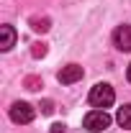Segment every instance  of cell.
<instances>
[{
    "mask_svg": "<svg viewBox=\"0 0 131 133\" xmlns=\"http://www.w3.org/2000/svg\"><path fill=\"white\" fill-rule=\"evenodd\" d=\"M116 100V92L113 87L108 82H98L93 90H90V105L93 108H98V110H105V108H111Z\"/></svg>",
    "mask_w": 131,
    "mask_h": 133,
    "instance_id": "6da1fadb",
    "label": "cell"
},
{
    "mask_svg": "<svg viewBox=\"0 0 131 133\" xmlns=\"http://www.w3.org/2000/svg\"><path fill=\"white\" fill-rule=\"evenodd\" d=\"M82 125H85V131H93V133H100L105 131L108 125H111V115L105 113V110H90L85 120H82Z\"/></svg>",
    "mask_w": 131,
    "mask_h": 133,
    "instance_id": "7a4b0ae2",
    "label": "cell"
},
{
    "mask_svg": "<svg viewBox=\"0 0 131 133\" xmlns=\"http://www.w3.org/2000/svg\"><path fill=\"white\" fill-rule=\"evenodd\" d=\"M10 120L18 123V125H26L33 120V108L28 102H13L10 105Z\"/></svg>",
    "mask_w": 131,
    "mask_h": 133,
    "instance_id": "3957f363",
    "label": "cell"
},
{
    "mask_svg": "<svg viewBox=\"0 0 131 133\" xmlns=\"http://www.w3.org/2000/svg\"><path fill=\"white\" fill-rule=\"evenodd\" d=\"M82 66L80 64H67V66H62V72H59V82L62 84H75V82H80L82 79Z\"/></svg>",
    "mask_w": 131,
    "mask_h": 133,
    "instance_id": "277c9868",
    "label": "cell"
},
{
    "mask_svg": "<svg viewBox=\"0 0 131 133\" xmlns=\"http://www.w3.org/2000/svg\"><path fill=\"white\" fill-rule=\"evenodd\" d=\"M113 44L121 51H131V26H118V28H116Z\"/></svg>",
    "mask_w": 131,
    "mask_h": 133,
    "instance_id": "5b68a950",
    "label": "cell"
},
{
    "mask_svg": "<svg viewBox=\"0 0 131 133\" xmlns=\"http://www.w3.org/2000/svg\"><path fill=\"white\" fill-rule=\"evenodd\" d=\"M16 46V28L13 26H0V49L10 51Z\"/></svg>",
    "mask_w": 131,
    "mask_h": 133,
    "instance_id": "8992f818",
    "label": "cell"
},
{
    "mask_svg": "<svg viewBox=\"0 0 131 133\" xmlns=\"http://www.w3.org/2000/svg\"><path fill=\"white\" fill-rule=\"evenodd\" d=\"M116 120H118V125H121V128H131V105H123V108H118V113H116Z\"/></svg>",
    "mask_w": 131,
    "mask_h": 133,
    "instance_id": "52a82bcc",
    "label": "cell"
},
{
    "mask_svg": "<svg viewBox=\"0 0 131 133\" xmlns=\"http://www.w3.org/2000/svg\"><path fill=\"white\" fill-rule=\"evenodd\" d=\"M33 28L36 31H46L49 28V21H33Z\"/></svg>",
    "mask_w": 131,
    "mask_h": 133,
    "instance_id": "ba28073f",
    "label": "cell"
},
{
    "mask_svg": "<svg viewBox=\"0 0 131 133\" xmlns=\"http://www.w3.org/2000/svg\"><path fill=\"white\" fill-rule=\"evenodd\" d=\"M41 110H44V113L49 115L51 110H54V105H51V100H44V105H41Z\"/></svg>",
    "mask_w": 131,
    "mask_h": 133,
    "instance_id": "9c48e42d",
    "label": "cell"
},
{
    "mask_svg": "<svg viewBox=\"0 0 131 133\" xmlns=\"http://www.w3.org/2000/svg\"><path fill=\"white\" fill-rule=\"evenodd\" d=\"M44 54H46V46H44V44H41V46H36V49H33V56H44Z\"/></svg>",
    "mask_w": 131,
    "mask_h": 133,
    "instance_id": "30bf717a",
    "label": "cell"
},
{
    "mask_svg": "<svg viewBox=\"0 0 131 133\" xmlns=\"http://www.w3.org/2000/svg\"><path fill=\"white\" fill-rule=\"evenodd\" d=\"M51 133H64V125H59V123H57V125H51Z\"/></svg>",
    "mask_w": 131,
    "mask_h": 133,
    "instance_id": "8fae6325",
    "label": "cell"
},
{
    "mask_svg": "<svg viewBox=\"0 0 131 133\" xmlns=\"http://www.w3.org/2000/svg\"><path fill=\"white\" fill-rule=\"evenodd\" d=\"M126 77H129V82H131V64H129V72H126Z\"/></svg>",
    "mask_w": 131,
    "mask_h": 133,
    "instance_id": "7c38bea8",
    "label": "cell"
}]
</instances>
